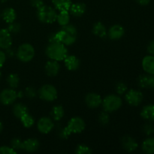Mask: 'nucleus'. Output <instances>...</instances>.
Segmentation results:
<instances>
[{
    "instance_id": "nucleus-1",
    "label": "nucleus",
    "mask_w": 154,
    "mask_h": 154,
    "mask_svg": "<svg viewBox=\"0 0 154 154\" xmlns=\"http://www.w3.org/2000/svg\"><path fill=\"white\" fill-rule=\"evenodd\" d=\"M57 35L59 42L66 46H70L76 42L78 31L75 26L69 23L62 26L61 29L57 32Z\"/></svg>"
},
{
    "instance_id": "nucleus-2",
    "label": "nucleus",
    "mask_w": 154,
    "mask_h": 154,
    "mask_svg": "<svg viewBox=\"0 0 154 154\" xmlns=\"http://www.w3.org/2000/svg\"><path fill=\"white\" fill-rule=\"evenodd\" d=\"M45 53L49 59L60 62L64 60L67 57L68 49L66 45L61 42H54L47 46Z\"/></svg>"
},
{
    "instance_id": "nucleus-3",
    "label": "nucleus",
    "mask_w": 154,
    "mask_h": 154,
    "mask_svg": "<svg viewBox=\"0 0 154 154\" xmlns=\"http://www.w3.org/2000/svg\"><path fill=\"white\" fill-rule=\"evenodd\" d=\"M57 12L54 8L43 5L37 9V17L43 23L51 24L57 20Z\"/></svg>"
},
{
    "instance_id": "nucleus-4",
    "label": "nucleus",
    "mask_w": 154,
    "mask_h": 154,
    "mask_svg": "<svg viewBox=\"0 0 154 154\" xmlns=\"http://www.w3.org/2000/svg\"><path fill=\"white\" fill-rule=\"evenodd\" d=\"M123 105L121 98L119 95L111 94L105 97L102 100V105L103 110L106 112H114L121 108Z\"/></svg>"
},
{
    "instance_id": "nucleus-5",
    "label": "nucleus",
    "mask_w": 154,
    "mask_h": 154,
    "mask_svg": "<svg viewBox=\"0 0 154 154\" xmlns=\"http://www.w3.org/2000/svg\"><path fill=\"white\" fill-rule=\"evenodd\" d=\"M16 56L19 60L23 63L31 61L35 57V48L29 43H24L20 45L17 51Z\"/></svg>"
},
{
    "instance_id": "nucleus-6",
    "label": "nucleus",
    "mask_w": 154,
    "mask_h": 154,
    "mask_svg": "<svg viewBox=\"0 0 154 154\" xmlns=\"http://www.w3.org/2000/svg\"><path fill=\"white\" fill-rule=\"evenodd\" d=\"M38 95L41 99L46 102H53L57 98V90L51 84H45L38 91Z\"/></svg>"
},
{
    "instance_id": "nucleus-7",
    "label": "nucleus",
    "mask_w": 154,
    "mask_h": 154,
    "mask_svg": "<svg viewBox=\"0 0 154 154\" xmlns=\"http://www.w3.org/2000/svg\"><path fill=\"white\" fill-rule=\"evenodd\" d=\"M144 96L139 90H130L126 93L125 99L131 106H138L142 102Z\"/></svg>"
},
{
    "instance_id": "nucleus-8",
    "label": "nucleus",
    "mask_w": 154,
    "mask_h": 154,
    "mask_svg": "<svg viewBox=\"0 0 154 154\" xmlns=\"http://www.w3.org/2000/svg\"><path fill=\"white\" fill-rule=\"evenodd\" d=\"M17 93L14 89H5L0 93V102L4 105H10L16 101Z\"/></svg>"
},
{
    "instance_id": "nucleus-9",
    "label": "nucleus",
    "mask_w": 154,
    "mask_h": 154,
    "mask_svg": "<svg viewBox=\"0 0 154 154\" xmlns=\"http://www.w3.org/2000/svg\"><path fill=\"white\" fill-rule=\"evenodd\" d=\"M67 127L72 133H81L85 129L86 123L80 117H74L68 122Z\"/></svg>"
},
{
    "instance_id": "nucleus-10",
    "label": "nucleus",
    "mask_w": 154,
    "mask_h": 154,
    "mask_svg": "<svg viewBox=\"0 0 154 154\" xmlns=\"http://www.w3.org/2000/svg\"><path fill=\"white\" fill-rule=\"evenodd\" d=\"M54 127V123L53 120L50 117H44L39 119L37 123L38 130L42 134H48L51 132Z\"/></svg>"
},
{
    "instance_id": "nucleus-11",
    "label": "nucleus",
    "mask_w": 154,
    "mask_h": 154,
    "mask_svg": "<svg viewBox=\"0 0 154 154\" xmlns=\"http://www.w3.org/2000/svg\"><path fill=\"white\" fill-rule=\"evenodd\" d=\"M137 82H138V85L141 88H154V75L145 74V75H140L137 79Z\"/></svg>"
},
{
    "instance_id": "nucleus-12",
    "label": "nucleus",
    "mask_w": 154,
    "mask_h": 154,
    "mask_svg": "<svg viewBox=\"0 0 154 154\" xmlns=\"http://www.w3.org/2000/svg\"><path fill=\"white\" fill-rule=\"evenodd\" d=\"M12 45L11 34L7 29H0V49L6 50Z\"/></svg>"
},
{
    "instance_id": "nucleus-13",
    "label": "nucleus",
    "mask_w": 154,
    "mask_h": 154,
    "mask_svg": "<svg viewBox=\"0 0 154 154\" xmlns=\"http://www.w3.org/2000/svg\"><path fill=\"white\" fill-rule=\"evenodd\" d=\"M102 99L99 94L90 93L85 97V103L90 108H97L102 105Z\"/></svg>"
},
{
    "instance_id": "nucleus-14",
    "label": "nucleus",
    "mask_w": 154,
    "mask_h": 154,
    "mask_svg": "<svg viewBox=\"0 0 154 154\" xmlns=\"http://www.w3.org/2000/svg\"><path fill=\"white\" fill-rule=\"evenodd\" d=\"M125 34V29L120 24H115L110 27L108 32V36L111 40H119Z\"/></svg>"
},
{
    "instance_id": "nucleus-15",
    "label": "nucleus",
    "mask_w": 154,
    "mask_h": 154,
    "mask_svg": "<svg viewBox=\"0 0 154 154\" xmlns=\"http://www.w3.org/2000/svg\"><path fill=\"white\" fill-rule=\"evenodd\" d=\"M60 66L58 61L51 60L50 61L47 62L45 66V73L49 77H55L58 75L60 72Z\"/></svg>"
},
{
    "instance_id": "nucleus-16",
    "label": "nucleus",
    "mask_w": 154,
    "mask_h": 154,
    "mask_svg": "<svg viewBox=\"0 0 154 154\" xmlns=\"http://www.w3.org/2000/svg\"><path fill=\"white\" fill-rule=\"evenodd\" d=\"M63 61L66 69L69 71L78 70L81 65L80 60L75 55H67Z\"/></svg>"
},
{
    "instance_id": "nucleus-17",
    "label": "nucleus",
    "mask_w": 154,
    "mask_h": 154,
    "mask_svg": "<svg viewBox=\"0 0 154 154\" xmlns=\"http://www.w3.org/2000/svg\"><path fill=\"white\" fill-rule=\"evenodd\" d=\"M121 144L123 149L127 152H133L138 148V143L133 138L129 135L123 137L121 140Z\"/></svg>"
},
{
    "instance_id": "nucleus-18",
    "label": "nucleus",
    "mask_w": 154,
    "mask_h": 154,
    "mask_svg": "<svg viewBox=\"0 0 154 154\" xmlns=\"http://www.w3.org/2000/svg\"><path fill=\"white\" fill-rule=\"evenodd\" d=\"M40 143L35 138H28L23 141V150L29 153H33L38 150Z\"/></svg>"
},
{
    "instance_id": "nucleus-19",
    "label": "nucleus",
    "mask_w": 154,
    "mask_h": 154,
    "mask_svg": "<svg viewBox=\"0 0 154 154\" xmlns=\"http://www.w3.org/2000/svg\"><path fill=\"white\" fill-rule=\"evenodd\" d=\"M87 10V6L84 3L82 2H76L71 5V7L69 8V11L71 14L74 17H81Z\"/></svg>"
},
{
    "instance_id": "nucleus-20",
    "label": "nucleus",
    "mask_w": 154,
    "mask_h": 154,
    "mask_svg": "<svg viewBox=\"0 0 154 154\" xmlns=\"http://www.w3.org/2000/svg\"><path fill=\"white\" fill-rule=\"evenodd\" d=\"M142 68L147 74L154 75V56L148 55L144 57Z\"/></svg>"
},
{
    "instance_id": "nucleus-21",
    "label": "nucleus",
    "mask_w": 154,
    "mask_h": 154,
    "mask_svg": "<svg viewBox=\"0 0 154 154\" xmlns=\"http://www.w3.org/2000/svg\"><path fill=\"white\" fill-rule=\"evenodd\" d=\"M141 116L143 119L149 122L154 121V105L150 104L144 106L141 111Z\"/></svg>"
},
{
    "instance_id": "nucleus-22",
    "label": "nucleus",
    "mask_w": 154,
    "mask_h": 154,
    "mask_svg": "<svg viewBox=\"0 0 154 154\" xmlns=\"http://www.w3.org/2000/svg\"><path fill=\"white\" fill-rule=\"evenodd\" d=\"M1 17L7 23H10L15 21L17 18V13L13 8H7L2 12Z\"/></svg>"
},
{
    "instance_id": "nucleus-23",
    "label": "nucleus",
    "mask_w": 154,
    "mask_h": 154,
    "mask_svg": "<svg viewBox=\"0 0 154 154\" xmlns=\"http://www.w3.org/2000/svg\"><path fill=\"white\" fill-rule=\"evenodd\" d=\"M93 33L95 35L102 38H105L108 35V32L105 26L101 22H96L93 24Z\"/></svg>"
},
{
    "instance_id": "nucleus-24",
    "label": "nucleus",
    "mask_w": 154,
    "mask_h": 154,
    "mask_svg": "<svg viewBox=\"0 0 154 154\" xmlns=\"http://www.w3.org/2000/svg\"><path fill=\"white\" fill-rule=\"evenodd\" d=\"M52 3L54 8L59 11H69L72 4V0H52Z\"/></svg>"
},
{
    "instance_id": "nucleus-25",
    "label": "nucleus",
    "mask_w": 154,
    "mask_h": 154,
    "mask_svg": "<svg viewBox=\"0 0 154 154\" xmlns=\"http://www.w3.org/2000/svg\"><path fill=\"white\" fill-rule=\"evenodd\" d=\"M12 111L15 117L20 119L24 114L28 113V108L23 103H17L14 105Z\"/></svg>"
},
{
    "instance_id": "nucleus-26",
    "label": "nucleus",
    "mask_w": 154,
    "mask_h": 154,
    "mask_svg": "<svg viewBox=\"0 0 154 154\" xmlns=\"http://www.w3.org/2000/svg\"><path fill=\"white\" fill-rule=\"evenodd\" d=\"M65 115V110L62 105H56L51 111V117L53 120L60 121Z\"/></svg>"
},
{
    "instance_id": "nucleus-27",
    "label": "nucleus",
    "mask_w": 154,
    "mask_h": 154,
    "mask_svg": "<svg viewBox=\"0 0 154 154\" xmlns=\"http://www.w3.org/2000/svg\"><path fill=\"white\" fill-rule=\"evenodd\" d=\"M57 23L60 24L61 26H66L69 23L70 21V14L69 11H62L60 13L57 14Z\"/></svg>"
},
{
    "instance_id": "nucleus-28",
    "label": "nucleus",
    "mask_w": 154,
    "mask_h": 154,
    "mask_svg": "<svg viewBox=\"0 0 154 154\" xmlns=\"http://www.w3.org/2000/svg\"><path fill=\"white\" fill-rule=\"evenodd\" d=\"M143 152L147 154L154 153V138H148L144 140L141 145Z\"/></svg>"
},
{
    "instance_id": "nucleus-29",
    "label": "nucleus",
    "mask_w": 154,
    "mask_h": 154,
    "mask_svg": "<svg viewBox=\"0 0 154 154\" xmlns=\"http://www.w3.org/2000/svg\"><path fill=\"white\" fill-rule=\"evenodd\" d=\"M6 81H7V84L8 85V87L11 89H16L17 88L18 86H19L20 84V78L18 76V75L15 73L10 74V75H8L7 79H6Z\"/></svg>"
},
{
    "instance_id": "nucleus-30",
    "label": "nucleus",
    "mask_w": 154,
    "mask_h": 154,
    "mask_svg": "<svg viewBox=\"0 0 154 154\" xmlns=\"http://www.w3.org/2000/svg\"><path fill=\"white\" fill-rule=\"evenodd\" d=\"M57 134L58 137L61 139H67L72 132L69 129L67 126H63L61 125H57Z\"/></svg>"
},
{
    "instance_id": "nucleus-31",
    "label": "nucleus",
    "mask_w": 154,
    "mask_h": 154,
    "mask_svg": "<svg viewBox=\"0 0 154 154\" xmlns=\"http://www.w3.org/2000/svg\"><path fill=\"white\" fill-rule=\"evenodd\" d=\"M20 120L23 126L26 128L32 127L35 123V119L29 113H26V114H24Z\"/></svg>"
},
{
    "instance_id": "nucleus-32",
    "label": "nucleus",
    "mask_w": 154,
    "mask_h": 154,
    "mask_svg": "<svg viewBox=\"0 0 154 154\" xmlns=\"http://www.w3.org/2000/svg\"><path fill=\"white\" fill-rule=\"evenodd\" d=\"M92 150L90 147L86 144H79L77 146L75 153L77 154H90L92 153Z\"/></svg>"
},
{
    "instance_id": "nucleus-33",
    "label": "nucleus",
    "mask_w": 154,
    "mask_h": 154,
    "mask_svg": "<svg viewBox=\"0 0 154 154\" xmlns=\"http://www.w3.org/2000/svg\"><path fill=\"white\" fill-rule=\"evenodd\" d=\"M10 145V147H11L16 151L23 150V141H21L20 138H14L11 140Z\"/></svg>"
},
{
    "instance_id": "nucleus-34",
    "label": "nucleus",
    "mask_w": 154,
    "mask_h": 154,
    "mask_svg": "<svg viewBox=\"0 0 154 154\" xmlns=\"http://www.w3.org/2000/svg\"><path fill=\"white\" fill-rule=\"evenodd\" d=\"M110 121V116L108 112L104 111L103 112L100 113L99 115V122L102 126H106L108 124Z\"/></svg>"
},
{
    "instance_id": "nucleus-35",
    "label": "nucleus",
    "mask_w": 154,
    "mask_h": 154,
    "mask_svg": "<svg viewBox=\"0 0 154 154\" xmlns=\"http://www.w3.org/2000/svg\"><path fill=\"white\" fill-rule=\"evenodd\" d=\"M20 24L19 23H17L15 21L8 23L7 29L8 30L10 33H17L20 31Z\"/></svg>"
},
{
    "instance_id": "nucleus-36",
    "label": "nucleus",
    "mask_w": 154,
    "mask_h": 154,
    "mask_svg": "<svg viewBox=\"0 0 154 154\" xmlns=\"http://www.w3.org/2000/svg\"><path fill=\"white\" fill-rule=\"evenodd\" d=\"M127 85L124 82H123V81H120V82H118L116 84L115 90L118 95H123L127 91Z\"/></svg>"
},
{
    "instance_id": "nucleus-37",
    "label": "nucleus",
    "mask_w": 154,
    "mask_h": 154,
    "mask_svg": "<svg viewBox=\"0 0 154 154\" xmlns=\"http://www.w3.org/2000/svg\"><path fill=\"white\" fill-rule=\"evenodd\" d=\"M37 91L33 87H27L24 91V95L29 99H33L37 96Z\"/></svg>"
},
{
    "instance_id": "nucleus-38",
    "label": "nucleus",
    "mask_w": 154,
    "mask_h": 154,
    "mask_svg": "<svg viewBox=\"0 0 154 154\" xmlns=\"http://www.w3.org/2000/svg\"><path fill=\"white\" fill-rule=\"evenodd\" d=\"M142 130L145 135H150L153 133H154V126L153 125H152V123H145L144 126H143Z\"/></svg>"
},
{
    "instance_id": "nucleus-39",
    "label": "nucleus",
    "mask_w": 154,
    "mask_h": 154,
    "mask_svg": "<svg viewBox=\"0 0 154 154\" xmlns=\"http://www.w3.org/2000/svg\"><path fill=\"white\" fill-rule=\"evenodd\" d=\"M16 153V150H14L11 147H8V146L0 147V154H15Z\"/></svg>"
},
{
    "instance_id": "nucleus-40",
    "label": "nucleus",
    "mask_w": 154,
    "mask_h": 154,
    "mask_svg": "<svg viewBox=\"0 0 154 154\" xmlns=\"http://www.w3.org/2000/svg\"><path fill=\"white\" fill-rule=\"evenodd\" d=\"M30 4L32 7L35 8H38L41 6L45 5L43 0H30Z\"/></svg>"
},
{
    "instance_id": "nucleus-41",
    "label": "nucleus",
    "mask_w": 154,
    "mask_h": 154,
    "mask_svg": "<svg viewBox=\"0 0 154 154\" xmlns=\"http://www.w3.org/2000/svg\"><path fill=\"white\" fill-rule=\"evenodd\" d=\"M6 58H7V57L5 55V53L2 50L0 49V68L4 66L5 63L6 61Z\"/></svg>"
},
{
    "instance_id": "nucleus-42",
    "label": "nucleus",
    "mask_w": 154,
    "mask_h": 154,
    "mask_svg": "<svg viewBox=\"0 0 154 154\" xmlns=\"http://www.w3.org/2000/svg\"><path fill=\"white\" fill-rule=\"evenodd\" d=\"M48 40H49L50 43H54V42H60L58 40V38H57V32L51 33V35L48 37Z\"/></svg>"
},
{
    "instance_id": "nucleus-43",
    "label": "nucleus",
    "mask_w": 154,
    "mask_h": 154,
    "mask_svg": "<svg viewBox=\"0 0 154 154\" xmlns=\"http://www.w3.org/2000/svg\"><path fill=\"white\" fill-rule=\"evenodd\" d=\"M5 53L6 57H13L16 54L13 48H11V47L8 48V49H6L5 52Z\"/></svg>"
},
{
    "instance_id": "nucleus-44",
    "label": "nucleus",
    "mask_w": 154,
    "mask_h": 154,
    "mask_svg": "<svg viewBox=\"0 0 154 154\" xmlns=\"http://www.w3.org/2000/svg\"><path fill=\"white\" fill-rule=\"evenodd\" d=\"M147 52H148L150 55L154 56V40L149 43L148 46H147Z\"/></svg>"
},
{
    "instance_id": "nucleus-45",
    "label": "nucleus",
    "mask_w": 154,
    "mask_h": 154,
    "mask_svg": "<svg viewBox=\"0 0 154 154\" xmlns=\"http://www.w3.org/2000/svg\"><path fill=\"white\" fill-rule=\"evenodd\" d=\"M136 2L141 5L145 6L150 2V0H136Z\"/></svg>"
},
{
    "instance_id": "nucleus-46",
    "label": "nucleus",
    "mask_w": 154,
    "mask_h": 154,
    "mask_svg": "<svg viewBox=\"0 0 154 154\" xmlns=\"http://www.w3.org/2000/svg\"><path fill=\"white\" fill-rule=\"evenodd\" d=\"M17 93V98H22L24 95V93H23L22 91H20Z\"/></svg>"
},
{
    "instance_id": "nucleus-47",
    "label": "nucleus",
    "mask_w": 154,
    "mask_h": 154,
    "mask_svg": "<svg viewBox=\"0 0 154 154\" xmlns=\"http://www.w3.org/2000/svg\"><path fill=\"white\" fill-rule=\"evenodd\" d=\"M2 129H3V124H2V122L0 121V134H1V132H2Z\"/></svg>"
},
{
    "instance_id": "nucleus-48",
    "label": "nucleus",
    "mask_w": 154,
    "mask_h": 154,
    "mask_svg": "<svg viewBox=\"0 0 154 154\" xmlns=\"http://www.w3.org/2000/svg\"><path fill=\"white\" fill-rule=\"evenodd\" d=\"M8 0H0V2H7Z\"/></svg>"
},
{
    "instance_id": "nucleus-49",
    "label": "nucleus",
    "mask_w": 154,
    "mask_h": 154,
    "mask_svg": "<svg viewBox=\"0 0 154 154\" xmlns=\"http://www.w3.org/2000/svg\"><path fill=\"white\" fill-rule=\"evenodd\" d=\"M1 79H2V72H0V81H1Z\"/></svg>"
},
{
    "instance_id": "nucleus-50",
    "label": "nucleus",
    "mask_w": 154,
    "mask_h": 154,
    "mask_svg": "<svg viewBox=\"0 0 154 154\" xmlns=\"http://www.w3.org/2000/svg\"><path fill=\"white\" fill-rule=\"evenodd\" d=\"M0 18H1V14H0Z\"/></svg>"
}]
</instances>
